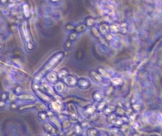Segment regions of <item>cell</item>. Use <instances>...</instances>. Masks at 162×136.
Listing matches in <instances>:
<instances>
[{"instance_id": "cell-21", "label": "cell", "mask_w": 162, "mask_h": 136, "mask_svg": "<svg viewBox=\"0 0 162 136\" xmlns=\"http://www.w3.org/2000/svg\"><path fill=\"white\" fill-rule=\"evenodd\" d=\"M115 108H116V107L114 106V105H108V106L105 107V108L103 111V112L106 116H109L111 114L114 113L115 111Z\"/></svg>"}, {"instance_id": "cell-42", "label": "cell", "mask_w": 162, "mask_h": 136, "mask_svg": "<svg viewBox=\"0 0 162 136\" xmlns=\"http://www.w3.org/2000/svg\"><path fill=\"white\" fill-rule=\"evenodd\" d=\"M6 105V103H5V101H0V108H3Z\"/></svg>"}, {"instance_id": "cell-4", "label": "cell", "mask_w": 162, "mask_h": 136, "mask_svg": "<svg viewBox=\"0 0 162 136\" xmlns=\"http://www.w3.org/2000/svg\"><path fill=\"white\" fill-rule=\"evenodd\" d=\"M54 90L58 94L63 93L66 90V84L63 80H58L54 84Z\"/></svg>"}, {"instance_id": "cell-28", "label": "cell", "mask_w": 162, "mask_h": 136, "mask_svg": "<svg viewBox=\"0 0 162 136\" xmlns=\"http://www.w3.org/2000/svg\"><path fill=\"white\" fill-rule=\"evenodd\" d=\"M106 106H107V104H106V102H105V101H100L99 104H97V111H100V112L104 111V109H105Z\"/></svg>"}, {"instance_id": "cell-12", "label": "cell", "mask_w": 162, "mask_h": 136, "mask_svg": "<svg viewBox=\"0 0 162 136\" xmlns=\"http://www.w3.org/2000/svg\"><path fill=\"white\" fill-rule=\"evenodd\" d=\"M17 99L21 100V101H34L36 100V97L33 95L29 94V93H22L17 97Z\"/></svg>"}, {"instance_id": "cell-27", "label": "cell", "mask_w": 162, "mask_h": 136, "mask_svg": "<svg viewBox=\"0 0 162 136\" xmlns=\"http://www.w3.org/2000/svg\"><path fill=\"white\" fill-rule=\"evenodd\" d=\"M91 32H92V35L94 37L96 38H100L101 37V34L100 33V32H99L98 28H96V27H91Z\"/></svg>"}, {"instance_id": "cell-22", "label": "cell", "mask_w": 162, "mask_h": 136, "mask_svg": "<svg viewBox=\"0 0 162 136\" xmlns=\"http://www.w3.org/2000/svg\"><path fill=\"white\" fill-rule=\"evenodd\" d=\"M128 32V25L126 22L119 23V32L122 34H126Z\"/></svg>"}, {"instance_id": "cell-6", "label": "cell", "mask_w": 162, "mask_h": 136, "mask_svg": "<svg viewBox=\"0 0 162 136\" xmlns=\"http://www.w3.org/2000/svg\"><path fill=\"white\" fill-rule=\"evenodd\" d=\"M58 80H59V78H58L57 72H55V71H51V70H50V71H48V72L46 74V81H47V82H48L49 84L54 85Z\"/></svg>"}, {"instance_id": "cell-39", "label": "cell", "mask_w": 162, "mask_h": 136, "mask_svg": "<svg viewBox=\"0 0 162 136\" xmlns=\"http://www.w3.org/2000/svg\"><path fill=\"white\" fill-rule=\"evenodd\" d=\"M113 89H114V87L112 86V85H109L107 89V90H106V95H110L113 92Z\"/></svg>"}, {"instance_id": "cell-34", "label": "cell", "mask_w": 162, "mask_h": 136, "mask_svg": "<svg viewBox=\"0 0 162 136\" xmlns=\"http://www.w3.org/2000/svg\"><path fill=\"white\" fill-rule=\"evenodd\" d=\"M26 47L27 50L30 51H32L34 49V44H32V41L31 42H27V43H26Z\"/></svg>"}, {"instance_id": "cell-17", "label": "cell", "mask_w": 162, "mask_h": 136, "mask_svg": "<svg viewBox=\"0 0 162 136\" xmlns=\"http://www.w3.org/2000/svg\"><path fill=\"white\" fill-rule=\"evenodd\" d=\"M109 25H108V23H101L98 27L100 33L101 35H105L107 32H109Z\"/></svg>"}, {"instance_id": "cell-41", "label": "cell", "mask_w": 162, "mask_h": 136, "mask_svg": "<svg viewBox=\"0 0 162 136\" xmlns=\"http://www.w3.org/2000/svg\"><path fill=\"white\" fill-rule=\"evenodd\" d=\"M10 108H11V109H13V110H15L18 108V105L16 104V103H14V102H12L11 104H10Z\"/></svg>"}, {"instance_id": "cell-48", "label": "cell", "mask_w": 162, "mask_h": 136, "mask_svg": "<svg viewBox=\"0 0 162 136\" xmlns=\"http://www.w3.org/2000/svg\"><path fill=\"white\" fill-rule=\"evenodd\" d=\"M78 136H84V135H78Z\"/></svg>"}, {"instance_id": "cell-13", "label": "cell", "mask_w": 162, "mask_h": 136, "mask_svg": "<svg viewBox=\"0 0 162 136\" xmlns=\"http://www.w3.org/2000/svg\"><path fill=\"white\" fill-rule=\"evenodd\" d=\"M89 76L93 79V81H95L96 82H103V80L104 78H102V76L97 72V70H91L90 72H89Z\"/></svg>"}, {"instance_id": "cell-3", "label": "cell", "mask_w": 162, "mask_h": 136, "mask_svg": "<svg viewBox=\"0 0 162 136\" xmlns=\"http://www.w3.org/2000/svg\"><path fill=\"white\" fill-rule=\"evenodd\" d=\"M21 30H22L23 38H24V41H26V43L31 42L32 41V37H31V34H30V32H29L28 22L26 21H24L22 22V24L21 25Z\"/></svg>"}, {"instance_id": "cell-33", "label": "cell", "mask_w": 162, "mask_h": 136, "mask_svg": "<svg viewBox=\"0 0 162 136\" xmlns=\"http://www.w3.org/2000/svg\"><path fill=\"white\" fill-rule=\"evenodd\" d=\"M33 107H35V104H26V105H22V106L19 107L18 110L22 111V110H24V109H27V108H33Z\"/></svg>"}, {"instance_id": "cell-18", "label": "cell", "mask_w": 162, "mask_h": 136, "mask_svg": "<svg viewBox=\"0 0 162 136\" xmlns=\"http://www.w3.org/2000/svg\"><path fill=\"white\" fill-rule=\"evenodd\" d=\"M57 75L59 80H63L69 75V70L66 68L61 69L59 72H57Z\"/></svg>"}, {"instance_id": "cell-30", "label": "cell", "mask_w": 162, "mask_h": 136, "mask_svg": "<svg viewBox=\"0 0 162 136\" xmlns=\"http://www.w3.org/2000/svg\"><path fill=\"white\" fill-rule=\"evenodd\" d=\"M38 117L41 119V120L43 121H45V120H47V118H48V115H47V112H40L38 114Z\"/></svg>"}, {"instance_id": "cell-37", "label": "cell", "mask_w": 162, "mask_h": 136, "mask_svg": "<svg viewBox=\"0 0 162 136\" xmlns=\"http://www.w3.org/2000/svg\"><path fill=\"white\" fill-rule=\"evenodd\" d=\"M8 97H9L8 93L3 92V93L1 94V100H2V101H7V99H8Z\"/></svg>"}, {"instance_id": "cell-31", "label": "cell", "mask_w": 162, "mask_h": 136, "mask_svg": "<svg viewBox=\"0 0 162 136\" xmlns=\"http://www.w3.org/2000/svg\"><path fill=\"white\" fill-rule=\"evenodd\" d=\"M104 37H105V41H108V42H111L113 39H114V37H113V34L111 33V32H107L106 34L104 35Z\"/></svg>"}, {"instance_id": "cell-25", "label": "cell", "mask_w": 162, "mask_h": 136, "mask_svg": "<svg viewBox=\"0 0 162 136\" xmlns=\"http://www.w3.org/2000/svg\"><path fill=\"white\" fill-rule=\"evenodd\" d=\"M86 28H87V26L85 24H81V25H78V26L75 27L74 32H76L77 33H81V32H83L85 31Z\"/></svg>"}, {"instance_id": "cell-10", "label": "cell", "mask_w": 162, "mask_h": 136, "mask_svg": "<svg viewBox=\"0 0 162 136\" xmlns=\"http://www.w3.org/2000/svg\"><path fill=\"white\" fill-rule=\"evenodd\" d=\"M110 82L111 83V85L113 87H120L124 85V79L120 77H112L110 79Z\"/></svg>"}, {"instance_id": "cell-9", "label": "cell", "mask_w": 162, "mask_h": 136, "mask_svg": "<svg viewBox=\"0 0 162 136\" xmlns=\"http://www.w3.org/2000/svg\"><path fill=\"white\" fill-rule=\"evenodd\" d=\"M97 72L102 76V78L104 79H109L110 80L112 78V74L111 73L109 72L108 70H106L102 66H99L97 68Z\"/></svg>"}, {"instance_id": "cell-2", "label": "cell", "mask_w": 162, "mask_h": 136, "mask_svg": "<svg viewBox=\"0 0 162 136\" xmlns=\"http://www.w3.org/2000/svg\"><path fill=\"white\" fill-rule=\"evenodd\" d=\"M33 90H34L36 94L37 95V97H38L41 101H44L45 103H50L52 101V97L50 96V95H48V93H46L44 90H41L39 87V85H37V88L36 89L33 88Z\"/></svg>"}, {"instance_id": "cell-5", "label": "cell", "mask_w": 162, "mask_h": 136, "mask_svg": "<svg viewBox=\"0 0 162 136\" xmlns=\"http://www.w3.org/2000/svg\"><path fill=\"white\" fill-rule=\"evenodd\" d=\"M77 85L82 89H87L90 87L91 82L89 79L85 78H78Z\"/></svg>"}, {"instance_id": "cell-16", "label": "cell", "mask_w": 162, "mask_h": 136, "mask_svg": "<svg viewBox=\"0 0 162 136\" xmlns=\"http://www.w3.org/2000/svg\"><path fill=\"white\" fill-rule=\"evenodd\" d=\"M97 112V107L93 104H89L84 109V113L86 114V116H91Z\"/></svg>"}, {"instance_id": "cell-24", "label": "cell", "mask_w": 162, "mask_h": 136, "mask_svg": "<svg viewBox=\"0 0 162 136\" xmlns=\"http://www.w3.org/2000/svg\"><path fill=\"white\" fill-rule=\"evenodd\" d=\"M115 112L116 113L118 116H124L126 115L127 113V112L126 110L124 109V108H121V107H117L115 108Z\"/></svg>"}, {"instance_id": "cell-19", "label": "cell", "mask_w": 162, "mask_h": 136, "mask_svg": "<svg viewBox=\"0 0 162 136\" xmlns=\"http://www.w3.org/2000/svg\"><path fill=\"white\" fill-rule=\"evenodd\" d=\"M22 12L23 15L26 19H29L30 18V8L27 3H24L22 5Z\"/></svg>"}, {"instance_id": "cell-11", "label": "cell", "mask_w": 162, "mask_h": 136, "mask_svg": "<svg viewBox=\"0 0 162 136\" xmlns=\"http://www.w3.org/2000/svg\"><path fill=\"white\" fill-rule=\"evenodd\" d=\"M50 107H51V110L54 112H61L63 110V106H62V103L59 102L58 101H51L50 102Z\"/></svg>"}, {"instance_id": "cell-26", "label": "cell", "mask_w": 162, "mask_h": 136, "mask_svg": "<svg viewBox=\"0 0 162 136\" xmlns=\"http://www.w3.org/2000/svg\"><path fill=\"white\" fill-rule=\"evenodd\" d=\"M99 132L96 128H89L87 130V135L88 136H98Z\"/></svg>"}, {"instance_id": "cell-43", "label": "cell", "mask_w": 162, "mask_h": 136, "mask_svg": "<svg viewBox=\"0 0 162 136\" xmlns=\"http://www.w3.org/2000/svg\"><path fill=\"white\" fill-rule=\"evenodd\" d=\"M21 1H22V0H9V3H20Z\"/></svg>"}, {"instance_id": "cell-29", "label": "cell", "mask_w": 162, "mask_h": 136, "mask_svg": "<svg viewBox=\"0 0 162 136\" xmlns=\"http://www.w3.org/2000/svg\"><path fill=\"white\" fill-rule=\"evenodd\" d=\"M78 34L76 32H72L71 33H70V35L68 36V40L70 41H76V39L78 38Z\"/></svg>"}, {"instance_id": "cell-47", "label": "cell", "mask_w": 162, "mask_h": 136, "mask_svg": "<svg viewBox=\"0 0 162 136\" xmlns=\"http://www.w3.org/2000/svg\"><path fill=\"white\" fill-rule=\"evenodd\" d=\"M105 1H108V2H112V0H105Z\"/></svg>"}, {"instance_id": "cell-36", "label": "cell", "mask_w": 162, "mask_h": 136, "mask_svg": "<svg viewBox=\"0 0 162 136\" xmlns=\"http://www.w3.org/2000/svg\"><path fill=\"white\" fill-rule=\"evenodd\" d=\"M66 29H67V31H74V28H75V26L72 24H67L66 25Z\"/></svg>"}, {"instance_id": "cell-46", "label": "cell", "mask_w": 162, "mask_h": 136, "mask_svg": "<svg viewBox=\"0 0 162 136\" xmlns=\"http://www.w3.org/2000/svg\"><path fill=\"white\" fill-rule=\"evenodd\" d=\"M2 49V44H1V43H0V50Z\"/></svg>"}, {"instance_id": "cell-14", "label": "cell", "mask_w": 162, "mask_h": 136, "mask_svg": "<svg viewBox=\"0 0 162 136\" xmlns=\"http://www.w3.org/2000/svg\"><path fill=\"white\" fill-rule=\"evenodd\" d=\"M44 129L48 134H57V130L55 128V127L53 126L50 123H44Z\"/></svg>"}, {"instance_id": "cell-1", "label": "cell", "mask_w": 162, "mask_h": 136, "mask_svg": "<svg viewBox=\"0 0 162 136\" xmlns=\"http://www.w3.org/2000/svg\"><path fill=\"white\" fill-rule=\"evenodd\" d=\"M64 56H65V53L63 51H59L57 53L54 54L50 58V60L46 63L45 66L43 67L41 74H47L48 71H50L52 68H54L55 66H57L58 64L63 60Z\"/></svg>"}, {"instance_id": "cell-38", "label": "cell", "mask_w": 162, "mask_h": 136, "mask_svg": "<svg viewBox=\"0 0 162 136\" xmlns=\"http://www.w3.org/2000/svg\"><path fill=\"white\" fill-rule=\"evenodd\" d=\"M71 47H72V41H69V40L66 41V43H65V47L69 50V49L71 48Z\"/></svg>"}, {"instance_id": "cell-15", "label": "cell", "mask_w": 162, "mask_h": 136, "mask_svg": "<svg viewBox=\"0 0 162 136\" xmlns=\"http://www.w3.org/2000/svg\"><path fill=\"white\" fill-rule=\"evenodd\" d=\"M92 99L95 102H100L104 100V97H105V95L102 93L101 91L100 90H96L92 93Z\"/></svg>"}, {"instance_id": "cell-20", "label": "cell", "mask_w": 162, "mask_h": 136, "mask_svg": "<svg viewBox=\"0 0 162 136\" xmlns=\"http://www.w3.org/2000/svg\"><path fill=\"white\" fill-rule=\"evenodd\" d=\"M109 32H111L112 34L119 32V24H118V23L111 24L109 25Z\"/></svg>"}, {"instance_id": "cell-45", "label": "cell", "mask_w": 162, "mask_h": 136, "mask_svg": "<svg viewBox=\"0 0 162 136\" xmlns=\"http://www.w3.org/2000/svg\"><path fill=\"white\" fill-rule=\"evenodd\" d=\"M61 0H50V2L52 3H59Z\"/></svg>"}, {"instance_id": "cell-40", "label": "cell", "mask_w": 162, "mask_h": 136, "mask_svg": "<svg viewBox=\"0 0 162 136\" xmlns=\"http://www.w3.org/2000/svg\"><path fill=\"white\" fill-rule=\"evenodd\" d=\"M132 108H133L134 110L138 111L140 110V105L138 104H132Z\"/></svg>"}, {"instance_id": "cell-35", "label": "cell", "mask_w": 162, "mask_h": 136, "mask_svg": "<svg viewBox=\"0 0 162 136\" xmlns=\"http://www.w3.org/2000/svg\"><path fill=\"white\" fill-rule=\"evenodd\" d=\"M111 45L113 46L114 47H116V48H118L119 47H120V43H119V41H118V40H115V39H113L112 41H111Z\"/></svg>"}, {"instance_id": "cell-7", "label": "cell", "mask_w": 162, "mask_h": 136, "mask_svg": "<svg viewBox=\"0 0 162 136\" xmlns=\"http://www.w3.org/2000/svg\"><path fill=\"white\" fill-rule=\"evenodd\" d=\"M66 85L69 86V87H74L77 85V82H78V78L75 76L74 75H69L67 76V78L63 80Z\"/></svg>"}, {"instance_id": "cell-44", "label": "cell", "mask_w": 162, "mask_h": 136, "mask_svg": "<svg viewBox=\"0 0 162 136\" xmlns=\"http://www.w3.org/2000/svg\"><path fill=\"white\" fill-rule=\"evenodd\" d=\"M8 2H9V0H0V3H2V4H6Z\"/></svg>"}, {"instance_id": "cell-23", "label": "cell", "mask_w": 162, "mask_h": 136, "mask_svg": "<svg viewBox=\"0 0 162 136\" xmlns=\"http://www.w3.org/2000/svg\"><path fill=\"white\" fill-rule=\"evenodd\" d=\"M85 23L87 27H92L95 24V20L92 17H87L85 20Z\"/></svg>"}, {"instance_id": "cell-32", "label": "cell", "mask_w": 162, "mask_h": 136, "mask_svg": "<svg viewBox=\"0 0 162 136\" xmlns=\"http://www.w3.org/2000/svg\"><path fill=\"white\" fill-rule=\"evenodd\" d=\"M14 93L17 96L22 94V87L21 85L16 86V87L14 88Z\"/></svg>"}, {"instance_id": "cell-8", "label": "cell", "mask_w": 162, "mask_h": 136, "mask_svg": "<svg viewBox=\"0 0 162 136\" xmlns=\"http://www.w3.org/2000/svg\"><path fill=\"white\" fill-rule=\"evenodd\" d=\"M41 87L42 89H43V90H44L46 93H48V95H50L51 97H53V96L55 94L54 88H52V86H51L48 82H42Z\"/></svg>"}]
</instances>
